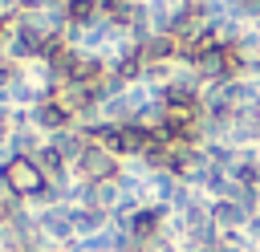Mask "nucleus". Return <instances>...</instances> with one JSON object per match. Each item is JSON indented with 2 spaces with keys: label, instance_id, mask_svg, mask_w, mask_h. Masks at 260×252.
Instances as JSON below:
<instances>
[{
  "label": "nucleus",
  "instance_id": "1",
  "mask_svg": "<svg viewBox=\"0 0 260 252\" xmlns=\"http://www.w3.org/2000/svg\"><path fill=\"white\" fill-rule=\"evenodd\" d=\"M0 183H4V191H8V195H16V199H24V203H28V199L49 183V179L41 175V167H37L28 154H12V159H4V163H0Z\"/></svg>",
  "mask_w": 260,
  "mask_h": 252
},
{
  "label": "nucleus",
  "instance_id": "2",
  "mask_svg": "<svg viewBox=\"0 0 260 252\" xmlns=\"http://www.w3.org/2000/svg\"><path fill=\"white\" fill-rule=\"evenodd\" d=\"M118 175H122V159L114 150L98 146V142H89L85 154L73 163V179H81V183H106V179H118Z\"/></svg>",
  "mask_w": 260,
  "mask_h": 252
},
{
  "label": "nucleus",
  "instance_id": "3",
  "mask_svg": "<svg viewBox=\"0 0 260 252\" xmlns=\"http://www.w3.org/2000/svg\"><path fill=\"white\" fill-rule=\"evenodd\" d=\"M65 126H73V118H69V110H61L53 98H45L41 106H32V130H41L45 138L57 134V130H65Z\"/></svg>",
  "mask_w": 260,
  "mask_h": 252
},
{
  "label": "nucleus",
  "instance_id": "4",
  "mask_svg": "<svg viewBox=\"0 0 260 252\" xmlns=\"http://www.w3.org/2000/svg\"><path fill=\"white\" fill-rule=\"evenodd\" d=\"M207 211H211V224H215L219 232H244L248 219H252V215H248L240 203H232V199H211Z\"/></svg>",
  "mask_w": 260,
  "mask_h": 252
},
{
  "label": "nucleus",
  "instance_id": "5",
  "mask_svg": "<svg viewBox=\"0 0 260 252\" xmlns=\"http://www.w3.org/2000/svg\"><path fill=\"white\" fill-rule=\"evenodd\" d=\"M73 211V232L77 240H89V236H102L110 228V211H98V207H69Z\"/></svg>",
  "mask_w": 260,
  "mask_h": 252
},
{
  "label": "nucleus",
  "instance_id": "6",
  "mask_svg": "<svg viewBox=\"0 0 260 252\" xmlns=\"http://www.w3.org/2000/svg\"><path fill=\"white\" fill-rule=\"evenodd\" d=\"M228 199H232V203H240L248 215H256V211H260V187H252V183H236Z\"/></svg>",
  "mask_w": 260,
  "mask_h": 252
}]
</instances>
